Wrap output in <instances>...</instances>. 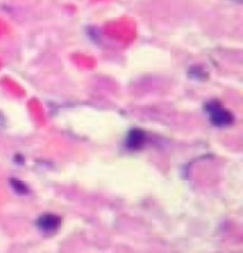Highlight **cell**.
Listing matches in <instances>:
<instances>
[{
  "mask_svg": "<svg viewBox=\"0 0 243 253\" xmlns=\"http://www.w3.org/2000/svg\"><path fill=\"white\" fill-rule=\"evenodd\" d=\"M205 108V113L209 117L210 123L215 126H220V128H225V126H229L233 124L235 121V117L232 114L229 110H226L222 103L216 101V100H212L203 105Z\"/></svg>",
  "mask_w": 243,
  "mask_h": 253,
  "instance_id": "1",
  "label": "cell"
},
{
  "mask_svg": "<svg viewBox=\"0 0 243 253\" xmlns=\"http://www.w3.org/2000/svg\"><path fill=\"white\" fill-rule=\"evenodd\" d=\"M145 141H147L145 132L138 128H132L128 131L127 137H125V148L129 151L141 150L144 147Z\"/></svg>",
  "mask_w": 243,
  "mask_h": 253,
  "instance_id": "2",
  "label": "cell"
},
{
  "mask_svg": "<svg viewBox=\"0 0 243 253\" xmlns=\"http://www.w3.org/2000/svg\"><path fill=\"white\" fill-rule=\"evenodd\" d=\"M60 223H61V219L58 218L57 215H53V213H44L36 220V226L40 230H43L44 233L56 232L60 226Z\"/></svg>",
  "mask_w": 243,
  "mask_h": 253,
  "instance_id": "3",
  "label": "cell"
},
{
  "mask_svg": "<svg viewBox=\"0 0 243 253\" xmlns=\"http://www.w3.org/2000/svg\"><path fill=\"white\" fill-rule=\"evenodd\" d=\"M10 186H12V189L16 192V194H19V195H26V194H29V188H27V185L23 184L20 179H17V178H10Z\"/></svg>",
  "mask_w": 243,
  "mask_h": 253,
  "instance_id": "4",
  "label": "cell"
},
{
  "mask_svg": "<svg viewBox=\"0 0 243 253\" xmlns=\"http://www.w3.org/2000/svg\"><path fill=\"white\" fill-rule=\"evenodd\" d=\"M3 124V117H1V114H0V126Z\"/></svg>",
  "mask_w": 243,
  "mask_h": 253,
  "instance_id": "5",
  "label": "cell"
}]
</instances>
